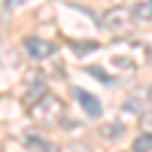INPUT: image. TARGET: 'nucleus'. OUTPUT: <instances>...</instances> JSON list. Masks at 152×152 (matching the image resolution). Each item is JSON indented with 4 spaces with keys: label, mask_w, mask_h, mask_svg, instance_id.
Returning <instances> with one entry per match:
<instances>
[{
    "label": "nucleus",
    "mask_w": 152,
    "mask_h": 152,
    "mask_svg": "<svg viewBox=\"0 0 152 152\" xmlns=\"http://www.w3.org/2000/svg\"><path fill=\"white\" fill-rule=\"evenodd\" d=\"M149 97H152V85H149Z\"/></svg>",
    "instance_id": "14"
},
{
    "label": "nucleus",
    "mask_w": 152,
    "mask_h": 152,
    "mask_svg": "<svg viewBox=\"0 0 152 152\" xmlns=\"http://www.w3.org/2000/svg\"><path fill=\"white\" fill-rule=\"evenodd\" d=\"M85 73H91V76H97L100 82H113V76H110V73H104L100 67H85Z\"/></svg>",
    "instance_id": "11"
},
{
    "label": "nucleus",
    "mask_w": 152,
    "mask_h": 152,
    "mask_svg": "<svg viewBox=\"0 0 152 152\" xmlns=\"http://www.w3.org/2000/svg\"><path fill=\"white\" fill-rule=\"evenodd\" d=\"M131 15L137 21H152V0H140V3H134Z\"/></svg>",
    "instance_id": "6"
},
{
    "label": "nucleus",
    "mask_w": 152,
    "mask_h": 152,
    "mask_svg": "<svg viewBox=\"0 0 152 152\" xmlns=\"http://www.w3.org/2000/svg\"><path fill=\"white\" fill-rule=\"evenodd\" d=\"M125 134V125L122 122H107V125H100V137L104 140H116V137Z\"/></svg>",
    "instance_id": "7"
},
{
    "label": "nucleus",
    "mask_w": 152,
    "mask_h": 152,
    "mask_svg": "<svg viewBox=\"0 0 152 152\" xmlns=\"http://www.w3.org/2000/svg\"><path fill=\"white\" fill-rule=\"evenodd\" d=\"M131 152H152V131H143L140 137H137L134 146H131Z\"/></svg>",
    "instance_id": "8"
},
{
    "label": "nucleus",
    "mask_w": 152,
    "mask_h": 152,
    "mask_svg": "<svg viewBox=\"0 0 152 152\" xmlns=\"http://www.w3.org/2000/svg\"><path fill=\"white\" fill-rule=\"evenodd\" d=\"M43 94H46V79H43L40 73H31L28 85H24V107H34Z\"/></svg>",
    "instance_id": "4"
},
{
    "label": "nucleus",
    "mask_w": 152,
    "mask_h": 152,
    "mask_svg": "<svg viewBox=\"0 0 152 152\" xmlns=\"http://www.w3.org/2000/svg\"><path fill=\"white\" fill-rule=\"evenodd\" d=\"M131 24H134V15H131V9H125V6H113L110 12H104V18H100V28H107L113 34L131 31Z\"/></svg>",
    "instance_id": "1"
},
{
    "label": "nucleus",
    "mask_w": 152,
    "mask_h": 152,
    "mask_svg": "<svg viewBox=\"0 0 152 152\" xmlns=\"http://www.w3.org/2000/svg\"><path fill=\"white\" fill-rule=\"evenodd\" d=\"M28 0H3V9L6 12H12V9H18V6H24Z\"/></svg>",
    "instance_id": "12"
},
{
    "label": "nucleus",
    "mask_w": 152,
    "mask_h": 152,
    "mask_svg": "<svg viewBox=\"0 0 152 152\" xmlns=\"http://www.w3.org/2000/svg\"><path fill=\"white\" fill-rule=\"evenodd\" d=\"M21 46H24V52H28L34 61L52 58V55L58 52V46H55L52 40H40V37H24V40H21Z\"/></svg>",
    "instance_id": "3"
},
{
    "label": "nucleus",
    "mask_w": 152,
    "mask_h": 152,
    "mask_svg": "<svg viewBox=\"0 0 152 152\" xmlns=\"http://www.w3.org/2000/svg\"><path fill=\"white\" fill-rule=\"evenodd\" d=\"M28 113H31L34 119H58V113H64V104H61L55 94H49V91H46L34 107H28Z\"/></svg>",
    "instance_id": "2"
},
{
    "label": "nucleus",
    "mask_w": 152,
    "mask_h": 152,
    "mask_svg": "<svg viewBox=\"0 0 152 152\" xmlns=\"http://www.w3.org/2000/svg\"><path fill=\"white\" fill-rule=\"evenodd\" d=\"M70 49L76 55H85V52H94L97 49V40H91V43H82V40H70Z\"/></svg>",
    "instance_id": "9"
},
{
    "label": "nucleus",
    "mask_w": 152,
    "mask_h": 152,
    "mask_svg": "<svg viewBox=\"0 0 152 152\" xmlns=\"http://www.w3.org/2000/svg\"><path fill=\"white\" fill-rule=\"evenodd\" d=\"M24 146H34V149H43V152H55V149L49 146V143H43L37 134H24Z\"/></svg>",
    "instance_id": "10"
},
{
    "label": "nucleus",
    "mask_w": 152,
    "mask_h": 152,
    "mask_svg": "<svg viewBox=\"0 0 152 152\" xmlns=\"http://www.w3.org/2000/svg\"><path fill=\"white\" fill-rule=\"evenodd\" d=\"M143 125H152V110H149V113H143Z\"/></svg>",
    "instance_id": "13"
},
{
    "label": "nucleus",
    "mask_w": 152,
    "mask_h": 152,
    "mask_svg": "<svg viewBox=\"0 0 152 152\" xmlns=\"http://www.w3.org/2000/svg\"><path fill=\"white\" fill-rule=\"evenodd\" d=\"M73 97L79 100V107L85 110V116H91V119H97V116H100V100H97L94 94H88L85 88H76V91H73Z\"/></svg>",
    "instance_id": "5"
}]
</instances>
